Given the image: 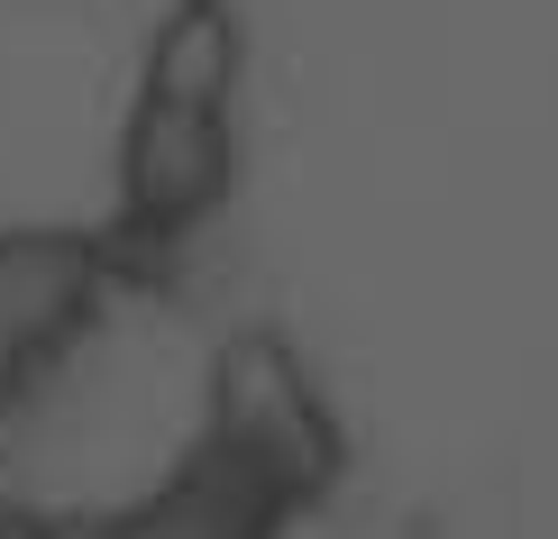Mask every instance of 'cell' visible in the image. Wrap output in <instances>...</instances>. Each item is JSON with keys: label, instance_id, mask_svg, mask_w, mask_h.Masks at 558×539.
I'll list each match as a JSON object with an SVG mask.
<instances>
[{"label": "cell", "instance_id": "6da1fadb", "mask_svg": "<svg viewBox=\"0 0 558 539\" xmlns=\"http://www.w3.org/2000/svg\"><path fill=\"white\" fill-rule=\"evenodd\" d=\"M229 201V28L220 10H183L156 37L147 91L120 137V238L174 247Z\"/></svg>", "mask_w": 558, "mask_h": 539}, {"label": "cell", "instance_id": "7a4b0ae2", "mask_svg": "<svg viewBox=\"0 0 558 539\" xmlns=\"http://www.w3.org/2000/svg\"><path fill=\"white\" fill-rule=\"evenodd\" d=\"M202 449H220L247 485H266L293 522H302L312 503H330L339 476H348L339 412L320 403L312 366H302L275 330H239V339L211 357V393H202Z\"/></svg>", "mask_w": 558, "mask_h": 539}, {"label": "cell", "instance_id": "3957f363", "mask_svg": "<svg viewBox=\"0 0 558 539\" xmlns=\"http://www.w3.org/2000/svg\"><path fill=\"white\" fill-rule=\"evenodd\" d=\"M110 293V247L83 229H0V420H10Z\"/></svg>", "mask_w": 558, "mask_h": 539}, {"label": "cell", "instance_id": "277c9868", "mask_svg": "<svg viewBox=\"0 0 558 539\" xmlns=\"http://www.w3.org/2000/svg\"><path fill=\"white\" fill-rule=\"evenodd\" d=\"M284 530H293V512L202 439L183 449V466L156 494L101 512V522H74V539H284Z\"/></svg>", "mask_w": 558, "mask_h": 539}]
</instances>
